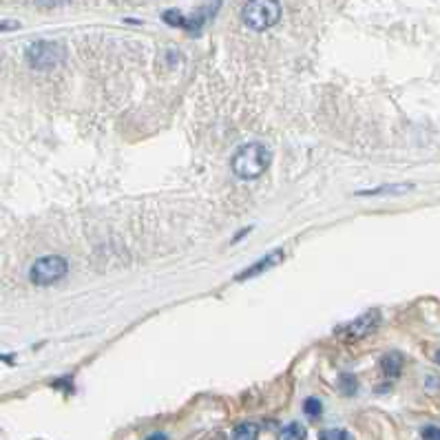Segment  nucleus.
<instances>
[{
  "label": "nucleus",
  "mask_w": 440,
  "mask_h": 440,
  "mask_svg": "<svg viewBox=\"0 0 440 440\" xmlns=\"http://www.w3.org/2000/svg\"><path fill=\"white\" fill-rule=\"evenodd\" d=\"M272 162V153L266 144H261V142H251V144H244L237 149V153L232 155V173L239 177V180H257V177H261L268 166Z\"/></svg>",
  "instance_id": "obj_1"
},
{
  "label": "nucleus",
  "mask_w": 440,
  "mask_h": 440,
  "mask_svg": "<svg viewBox=\"0 0 440 440\" xmlns=\"http://www.w3.org/2000/svg\"><path fill=\"white\" fill-rule=\"evenodd\" d=\"M279 18H281L279 0H248L242 9L244 25L253 31H266L275 27Z\"/></svg>",
  "instance_id": "obj_2"
},
{
  "label": "nucleus",
  "mask_w": 440,
  "mask_h": 440,
  "mask_svg": "<svg viewBox=\"0 0 440 440\" xmlns=\"http://www.w3.org/2000/svg\"><path fill=\"white\" fill-rule=\"evenodd\" d=\"M27 62L31 69L35 71H51L56 67H60L67 58V51L60 42H53V40H38V42H31L27 46Z\"/></svg>",
  "instance_id": "obj_3"
},
{
  "label": "nucleus",
  "mask_w": 440,
  "mask_h": 440,
  "mask_svg": "<svg viewBox=\"0 0 440 440\" xmlns=\"http://www.w3.org/2000/svg\"><path fill=\"white\" fill-rule=\"evenodd\" d=\"M69 272L67 259L60 255H46L40 257L29 270V279L33 285H51L56 281H60Z\"/></svg>",
  "instance_id": "obj_4"
},
{
  "label": "nucleus",
  "mask_w": 440,
  "mask_h": 440,
  "mask_svg": "<svg viewBox=\"0 0 440 440\" xmlns=\"http://www.w3.org/2000/svg\"><path fill=\"white\" fill-rule=\"evenodd\" d=\"M380 323V312L378 310H367L365 314H361L359 319L350 321L348 325H343L337 330V335L346 341H361L365 337H370L372 332L378 328Z\"/></svg>",
  "instance_id": "obj_5"
},
{
  "label": "nucleus",
  "mask_w": 440,
  "mask_h": 440,
  "mask_svg": "<svg viewBox=\"0 0 440 440\" xmlns=\"http://www.w3.org/2000/svg\"><path fill=\"white\" fill-rule=\"evenodd\" d=\"M285 261V253L281 251V248H277V251H272L270 255H266L264 259H259L257 264H253L248 270L239 272V275L235 277V281H246V279H253L257 275H261V272H266V270H272V268H277L279 264H283Z\"/></svg>",
  "instance_id": "obj_6"
},
{
  "label": "nucleus",
  "mask_w": 440,
  "mask_h": 440,
  "mask_svg": "<svg viewBox=\"0 0 440 440\" xmlns=\"http://www.w3.org/2000/svg\"><path fill=\"white\" fill-rule=\"evenodd\" d=\"M380 370H383L385 376L389 378H396L403 370V356L398 352H389L385 354L383 359H380Z\"/></svg>",
  "instance_id": "obj_7"
},
{
  "label": "nucleus",
  "mask_w": 440,
  "mask_h": 440,
  "mask_svg": "<svg viewBox=\"0 0 440 440\" xmlns=\"http://www.w3.org/2000/svg\"><path fill=\"white\" fill-rule=\"evenodd\" d=\"M230 440H259V427L255 423H242L232 430Z\"/></svg>",
  "instance_id": "obj_8"
},
{
  "label": "nucleus",
  "mask_w": 440,
  "mask_h": 440,
  "mask_svg": "<svg viewBox=\"0 0 440 440\" xmlns=\"http://www.w3.org/2000/svg\"><path fill=\"white\" fill-rule=\"evenodd\" d=\"M277 440H305V427L301 423H290L279 430Z\"/></svg>",
  "instance_id": "obj_9"
},
{
  "label": "nucleus",
  "mask_w": 440,
  "mask_h": 440,
  "mask_svg": "<svg viewBox=\"0 0 440 440\" xmlns=\"http://www.w3.org/2000/svg\"><path fill=\"white\" fill-rule=\"evenodd\" d=\"M164 22H169L171 27H182L188 31V18L184 14H180V11H175V9H169V11H164Z\"/></svg>",
  "instance_id": "obj_10"
},
{
  "label": "nucleus",
  "mask_w": 440,
  "mask_h": 440,
  "mask_svg": "<svg viewBox=\"0 0 440 440\" xmlns=\"http://www.w3.org/2000/svg\"><path fill=\"white\" fill-rule=\"evenodd\" d=\"M412 186L409 184H400V186H380L374 190H361L359 195H383V193H391V195H400V193H407Z\"/></svg>",
  "instance_id": "obj_11"
},
{
  "label": "nucleus",
  "mask_w": 440,
  "mask_h": 440,
  "mask_svg": "<svg viewBox=\"0 0 440 440\" xmlns=\"http://www.w3.org/2000/svg\"><path fill=\"white\" fill-rule=\"evenodd\" d=\"M303 412L310 416V418H319L321 414H323V405H321V400L310 396V398H305L303 403Z\"/></svg>",
  "instance_id": "obj_12"
},
{
  "label": "nucleus",
  "mask_w": 440,
  "mask_h": 440,
  "mask_svg": "<svg viewBox=\"0 0 440 440\" xmlns=\"http://www.w3.org/2000/svg\"><path fill=\"white\" fill-rule=\"evenodd\" d=\"M319 440H354L346 430H323L319 434Z\"/></svg>",
  "instance_id": "obj_13"
},
{
  "label": "nucleus",
  "mask_w": 440,
  "mask_h": 440,
  "mask_svg": "<svg viewBox=\"0 0 440 440\" xmlns=\"http://www.w3.org/2000/svg\"><path fill=\"white\" fill-rule=\"evenodd\" d=\"M341 387L346 389V394H354L356 387H359V383H356V378L352 374H343L341 376Z\"/></svg>",
  "instance_id": "obj_14"
},
{
  "label": "nucleus",
  "mask_w": 440,
  "mask_h": 440,
  "mask_svg": "<svg viewBox=\"0 0 440 440\" xmlns=\"http://www.w3.org/2000/svg\"><path fill=\"white\" fill-rule=\"evenodd\" d=\"M423 440H440V427H425L423 430Z\"/></svg>",
  "instance_id": "obj_15"
},
{
  "label": "nucleus",
  "mask_w": 440,
  "mask_h": 440,
  "mask_svg": "<svg viewBox=\"0 0 440 440\" xmlns=\"http://www.w3.org/2000/svg\"><path fill=\"white\" fill-rule=\"evenodd\" d=\"M38 7H44V9H51V7H60L65 3H69V0H33Z\"/></svg>",
  "instance_id": "obj_16"
},
{
  "label": "nucleus",
  "mask_w": 440,
  "mask_h": 440,
  "mask_svg": "<svg viewBox=\"0 0 440 440\" xmlns=\"http://www.w3.org/2000/svg\"><path fill=\"white\" fill-rule=\"evenodd\" d=\"M20 27V22L16 20H5V22H0V31H14Z\"/></svg>",
  "instance_id": "obj_17"
},
{
  "label": "nucleus",
  "mask_w": 440,
  "mask_h": 440,
  "mask_svg": "<svg viewBox=\"0 0 440 440\" xmlns=\"http://www.w3.org/2000/svg\"><path fill=\"white\" fill-rule=\"evenodd\" d=\"M146 440H169V438H166V436H164L162 432H155V434H151V436H149Z\"/></svg>",
  "instance_id": "obj_18"
},
{
  "label": "nucleus",
  "mask_w": 440,
  "mask_h": 440,
  "mask_svg": "<svg viewBox=\"0 0 440 440\" xmlns=\"http://www.w3.org/2000/svg\"><path fill=\"white\" fill-rule=\"evenodd\" d=\"M434 361H436V363H438V365H440V350H438V352H436V354H434Z\"/></svg>",
  "instance_id": "obj_19"
}]
</instances>
